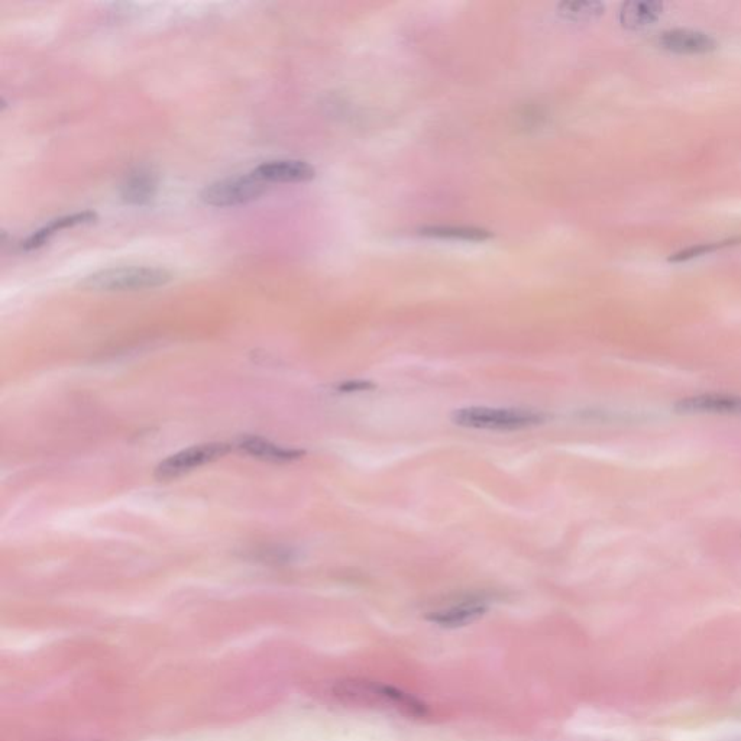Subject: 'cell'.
I'll return each instance as SVG.
<instances>
[{"mask_svg":"<svg viewBox=\"0 0 741 741\" xmlns=\"http://www.w3.org/2000/svg\"><path fill=\"white\" fill-rule=\"evenodd\" d=\"M236 448L247 453V455L254 456V458L277 462V464L297 461L304 455L302 449L286 448V446L277 445V443L260 438V436H244V438L238 440Z\"/></svg>","mask_w":741,"mask_h":741,"instance_id":"8fae6325","label":"cell"},{"mask_svg":"<svg viewBox=\"0 0 741 741\" xmlns=\"http://www.w3.org/2000/svg\"><path fill=\"white\" fill-rule=\"evenodd\" d=\"M741 236L736 238L724 239V241L707 242V244L694 245L682 251L676 252L672 257H669V262L673 264H679V262H688L695 260V258L704 257V255L713 254V252L721 251V249L740 247Z\"/></svg>","mask_w":741,"mask_h":741,"instance_id":"9a60e30c","label":"cell"},{"mask_svg":"<svg viewBox=\"0 0 741 741\" xmlns=\"http://www.w3.org/2000/svg\"><path fill=\"white\" fill-rule=\"evenodd\" d=\"M158 187H160V177L157 171L147 165H141L126 174L119 193L128 205L145 206L150 205L155 199Z\"/></svg>","mask_w":741,"mask_h":741,"instance_id":"ba28073f","label":"cell"},{"mask_svg":"<svg viewBox=\"0 0 741 741\" xmlns=\"http://www.w3.org/2000/svg\"><path fill=\"white\" fill-rule=\"evenodd\" d=\"M374 388V383L364 380L346 381V383L338 385V391H341V393H357V391L374 390Z\"/></svg>","mask_w":741,"mask_h":741,"instance_id":"e0dca14e","label":"cell"},{"mask_svg":"<svg viewBox=\"0 0 741 741\" xmlns=\"http://www.w3.org/2000/svg\"><path fill=\"white\" fill-rule=\"evenodd\" d=\"M488 611V605L482 598H467L459 601L451 607L440 608L438 611H432L427 614L426 618L432 623L439 624L446 629H458L468 624L475 623L485 616Z\"/></svg>","mask_w":741,"mask_h":741,"instance_id":"30bf717a","label":"cell"},{"mask_svg":"<svg viewBox=\"0 0 741 741\" xmlns=\"http://www.w3.org/2000/svg\"><path fill=\"white\" fill-rule=\"evenodd\" d=\"M171 271L160 267L147 265H131V267L108 268L87 275L80 281V289L89 291H142L158 289L167 286L173 281Z\"/></svg>","mask_w":741,"mask_h":741,"instance_id":"7a4b0ae2","label":"cell"},{"mask_svg":"<svg viewBox=\"0 0 741 741\" xmlns=\"http://www.w3.org/2000/svg\"><path fill=\"white\" fill-rule=\"evenodd\" d=\"M229 451H231V446L226 443H203V445L190 446L164 459L155 468V477L160 481L176 480L194 469L218 461L228 455Z\"/></svg>","mask_w":741,"mask_h":741,"instance_id":"5b68a950","label":"cell"},{"mask_svg":"<svg viewBox=\"0 0 741 741\" xmlns=\"http://www.w3.org/2000/svg\"><path fill=\"white\" fill-rule=\"evenodd\" d=\"M659 47L673 54L700 55L717 50L718 42L711 35L692 29H669L659 37Z\"/></svg>","mask_w":741,"mask_h":741,"instance_id":"52a82bcc","label":"cell"},{"mask_svg":"<svg viewBox=\"0 0 741 741\" xmlns=\"http://www.w3.org/2000/svg\"><path fill=\"white\" fill-rule=\"evenodd\" d=\"M97 213L92 210H84V212L71 213V215L61 216L51 220L47 225L35 231L34 234L29 236L27 241L22 244V248L25 251H34V249H40L47 245L51 241L54 235L58 232L64 231V229L76 228L80 225H89V223L96 222Z\"/></svg>","mask_w":741,"mask_h":741,"instance_id":"7c38bea8","label":"cell"},{"mask_svg":"<svg viewBox=\"0 0 741 741\" xmlns=\"http://www.w3.org/2000/svg\"><path fill=\"white\" fill-rule=\"evenodd\" d=\"M252 173L264 183H306L315 179L312 164L302 160H275L258 165Z\"/></svg>","mask_w":741,"mask_h":741,"instance_id":"9c48e42d","label":"cell"},{"mask_svg":"<svg viewBox=\"0 0 741 741\" xmlns=\"http://www.w3.org/2000/svg\"><path fill=\"white\" fill-rule=\"evenodd\" d=\"M662 14L663 3L655 2V0H649V2L633 0V2H626L621 6L620 24L624 28L632 29V31H639V29L655 25Z\"/></svg>","mask_w":741,"mask_h":741,"instance_id":"4fadbf2b","label":"cell"},{"mask_svg":"<svg viewBox=\"0 0 741 741\" xmlns=\"http://www.w3.org/2000/svg\"><path fill=\"white\" fill-rule=\"evenodd\" d=\"M267 187V183L258 179L254 173H249L209 184L203 189L200 199L205 205L213 207L247 205L260 199L267 192Z\"/></svg>","mask_w":741,"mask_h":741,"instance_id":"277c9868","label":"cell"},{"mask_svg":"<svg viewBox=\"0 0 741 741\" xmlns=\"http://www.w3.org/2000/svg\"><path fill=\"white\" fill-rule=\"evenodd\" d=\"M604 9L605 6L600 2H565L558 5L562 18L577 22L600 18L604 14Z\"/></svg>","mask_w":741,"mask_h":741,"instance_id":"2e32d148","label":"cell"},{"mask_svg":"<svg viewBox=\"0 0 741 741\" xmlns=\"http://www.w3.org/2000/svg\"><path fill=\"white\" fill-rule=\"evenodd\" d=\"M419 234L430 239H445V241L464 242H487L493 238V234L487 229L475 228V226H426Z\"/></svg>","mask_w":741,"mask_h":741,"instance_id":"5bb4252c","label":"cell"},{"mask_svg":"<svg viewBox=\"0 0 741 741\" xmlns=\"http://www.w3.org/2000/svg\"><path fill=\"white\" fill-rule=\"evenodd\" d=\"M673 410L678 414H720V416H741V396L724 393L695 394L679 398Z\"/></svg>","mask_w":741,"mask_h":741,"instance_id":"8992f818","label":"cell"},{"mask_svg":"<svg viewBox=\"0 0 741 741\" xmlns=\"http://www.w3.org/2000/svg\"><path fill=\"white\" fill-rule=\"evenodd\" d=\"M333 694L345 704L391 708L409 717L420 718L427 715V705L419 698L401 689L380 684V682L367 681V679L339 681L333 688Z\"/></svg>","mask_w":741,"mask_h":741,"instance_id":"6da1fadb","label":"cell"},{"mask_svg":"<svg viewBox=\"0 0 741 741\" xmlns=\"http://www.w3.org/2000/svg\"><path fill=\"white\" fill-rule=\"evenodd\" d=\"M548 414L532 409H495V407H465L452 413L456 426L468 429L514 432L543 425Z\"/></svg>","mask_w":741,"mask_h":741,"instance_id":"3957f363","label":"cell"}]
</instances>
